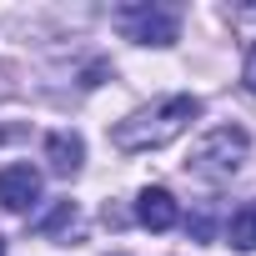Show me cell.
I'll return each instance as SVG.
<instances>
[{"instance_id": "cell-1", "label": "cell", "mask_w": 256, "mask_h": 256, "mask_svg": "<svg viewBox=\"0 0 256 256\" xmlns=\"http://www.w3.org/2000/svg\"><path fill=\"white\" fill-rule=\"evenodd\" d=\"M201 116V100L196 96H166V100H156V106H146V110H136V116H126V120H116V131H110V146L116 151H161V146H171L186 126Z\"/></svg>"}, {"instance_id": "cell-2", "label": "cell", "mask_w": 256, "mask_h": 256, "mask_svg": "<svg viewBox=\"0 0 256 256\" xmlns=\"http://www.w3.org/2000/svg\"><path fill=\"white\" fill-rule=\"evenodd\" d=\"M246 151H251V136L241 131V126H216V131H206V136L191 146L186 171L201 176V181H231V176L241 171Z\"/></svg>"}, {"instance_id": "cell-3", "label": "cell", "mask_w": 256, "mask_h": 256, "mask_svg": "<svg viewBox=\"0 0 256 256\" xmlns=\"http://www.w3.org/2000/svg\"><path fill=\"white\" fill-rule=\"evenodd\" d=\"M116 30L136 46H171L181 36V10L161 6V0H136V6L116 10Z\"/></svg>"}, {"instance_id": "cell-4", "label": "cell", "mask_w": 256, "mask_h": 256, "mask_svg": "<svg viewBox=\"0 0 256 256\" xmlns=\"http://www.w3.org/2000/svg\"><path fill=\"white\" fill-rule=\"evenodd\" d=\"M36 201H40V171L36 166L16 161V166L0 171V206L6 211H30Z\"/></svg>"}, {"instance_id": "cell-5", "label": "cell", "mask_w": 256, "mask_h": 256, "mask_svg": "<svg viewBox=\"0 0 256 256\" xmlns=\"http://www.w3.org/2000/svg\"><path fill=\"white\" fill-rule=\"evenodd\" d=\"M136 221H141L146 231H171V226L181 221V206H176V196H171L166 186H146V191L136 196Z\"/></svg>"}, {"instance_id": "cell-6", "label": "cell", "mask_w": 256, "mask_h": 256, "mask_svg": "<svg viewBox=\"0 0 256 256\" xmlns=\"http://www.w3.org/2000/svg\"><path fill=\"white\" fill-rule=\"evenodd\" d=\"M46 156H50V171L76 176V171H80V161H86V146H80V136L56 131V136H46Z\"/></svg>"}, {"instance_id": "cell-7", "label": "cell", "mask_w": 256, "mask_h": 256, "mask_svg": "<svg viewBox=\"0 0 256 256\" xmlns=\"http://www.w3.org/2000/svg\"><path fill=\"white\" fill-rule=\"evenodd\" d=\"M226 236H231V246H236V251H256V201H246V206H236V211H231Z\"/></svg>"}, {"instance_id": "cell-8", "label": "cell", "mask_w": 256, "mask_h": 256, "mask_svg": "<svg viewBox=\"0 0 256 256\" xmlns=\"http://www.w3.org/2000/svg\"><path fill=\"white\" fill-rule=\"evenodd\" d=\"M36 231H40V236L76 231V201H56V211H50V216H40V221H36Z\"/></svg>"}, {"instance_id": "cell-9", "label": "cell", "mask_w": 256, "mask_h": 256, "mask_svg": "<svg viewBox=\"0 0 256 256\" xmlns=\"http://www.w3.org/2000/svg\"><path fill=\"white\" fill-rule=\"evenodd\" d=\"M191 236H196V241H211V216H206V211L191 216Z\"/></svg>"}, {"instance_id": "cell-10", "label": "cell", "mask_w": 256, "mask_h": 256, "mask_svg": "<svg viewBox=\"0 0 256 256\" xmlns=\"http://www.w3.org/2000/svg\"><path fill=\"white\" fill-rule=\"evenodd\" d=\"M241 80H246V90L256 96V46H251V56H246V70H241Z\"/></svg>"}, {"instance_id": "cell-11", "label": "cell", "mask_w": 256, "mask_h": 256, "mask_svg": "<svg viewBox=\"0 0 256 256\" xmlns=\"http://www.w3.org/2000/svg\"><path fill=\"white\" fill-rule=\"evenodd\" d=\"M0 256H6V241H0Z\"/></svg>"}]
</instances>
